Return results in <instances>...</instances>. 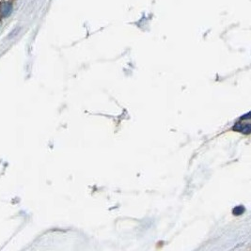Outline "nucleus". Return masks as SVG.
Returning a JSON list of instances; mask_svg holds the SVG:
<instances>
[{"instance_id":"obj_1","label":"nucleus","mask_w":251,"mask_h":251,"mask_svg":"<svg viewBox=\"0 0 251 251\" xmlns=\"http://www.w3.org/2000/svg\"><path fill=\"white\" fill-rule=\"evenodd\" d=\"M13 11V7L10 2H3L0 4V18L9 17Z\"/></svg>"}]
</instances>
